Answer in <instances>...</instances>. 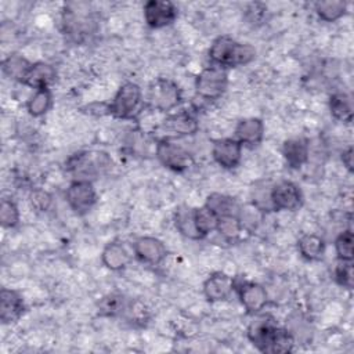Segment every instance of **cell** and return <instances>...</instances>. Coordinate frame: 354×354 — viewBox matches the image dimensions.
I'll return each instance as SVG.
<instances>
[{
    "label": "cell",
    "instance_id": "obj_8",
    "mask_svg": "<svg viewBox=\"0 0 354 354\" xmlns=\"http://www.w3.org/2000/svg\"><path fill=\"white\" fill-rule=\"evenodd\" d=\"M65 199L69 207L77 216H84L90 213L97 203V191L93 181L72 180L66 188Z\"/></svg>",
    "mask_w": 354,
    "mask_h": 354
},
{
    "label": "cell",
    "instance_id": "obj_36",
    "mask_svg": "<svg viewBox=\"0 0 354 354\" xmlns=\"http://www.w3.org/2000/svg\"><path fill=\"white\" fill-rule=\"evenodd\" d=\"M245 19L252 26L263 25L267 19V6L263 3H250L245 8Z\"/></svg>",
    "mask_w": 354,
    "mask_h": 354
},
{
    "label": "cell",
    "instance_id": "obj_34",
    "mask_svg": "<svg viewBox=\"0 0 354 354\" xmlns=\"http://www.w3.org/2000/svg\"><path fill=\"white\" fill-rule=\"evenodd\" d=\"M0 223L4 228H14L19 223V209L12 199L3 198L0 202Z\"/></svg>",
    "mask_w": 354,
    "mask_h": 354
},
{
    "label": "cell",
    "instance_id": "obj_29",
    "mask_svg": "<svg viewBox=\"0 0 354 354\" xmlns=\"http://www.w3.org/2000/svg\"><path fill=\"white\" fill-rule=\"evenodd\" d=\"M53 105V94L51 90L47 88H39L35 90L33 94L26 101V111L33 118H41L44 116Z\"/></svg>",
    "mask_w": 354,
    "mask_h": 354
},
{
    "label": "cell",
    "instance_id": "obj_6",
    "mask_svg": "<svg viewBox=\"0 0 354 354\" xmlns=\"http://www.w3.org/2000/svg\"><path fill=\"white\" fill-rule=\"evenodd\" d=\"M155 158L163 167L176 173H183L194 165V156L191 152L166 137L156 140Z\"/></svg>",
    "mask_w": 354,
    "mask_h": 354
},
{
    "label": "cell",
    "instance_id": "obj_7",
    "mask_svg": "<svg viewBox=\"0 0 354 354\" xmlns=\"http://www.w3.org/2000/svg\"><path fill=\"white\" fill-rule=\"evenodd\" d=\"M183 100L178 84L167 77L155 79L148 87V104L158 112H170Z\"/></svg>",
    "mask_w": 354,
    "mask_h": 354
},
{
    "label": "cell",
    "instance_id": "obj_21",
    "mask_svg": "<svg viewBox=\"0 0 354 354\" xmlns=\"http://www.w3.org/2000/svg\"><path fill=\"white\" fill-rule=\"evenodd\" d=\"M329 111L333 119L342 123H351L354 113L353 97L344 91L333 93L329 97Z\"/></svg>",
    "mask_w": 354,
    "mask_h": 354
},
{
    "label": "cell",
    "instance_id": "obj_2",
    "mask_svg": "<svg viewBox=\"0 0 354 354\" xmlns=\"http://www.w3.org/2000/svg\"><path fill=\"white\" fill-rule=\"evenodd\" d=\"M207 54L212 65L230 69L250 64L256 58V48L231 36L223 35L212 41Z\"/></svg>",
    "mask_w": 354,
    "mask_h": 354
},
{
    "label": "cell",
    "instance_id": "obj_22",
    "mask_svg": "<svg viewBox=\"0 0 354 354\" xmlns=\"http://www.w3.org/2000/svg\"><path fill=\"white\" fill-rule=\"evenodd\" d=\"M325 241L317 234H304L297 241V250L307 261H318L325 254Z\"/></svg>",
    "mask_w": 354,
    "mask_h": 354
},
{
    "label": "cell",
    "instance_id": "obj_38",
    "mask_svg": "<svg viewBox=\"0 0 354 354\" xmlns=\"http://www.w3.org/2000/svg\"><path fill=\"white\" fill-rule=\"evenodd\" d=\"M53 198L51 195L44 189H35L30 194V205L37 212H46L51 206Z\"/></svg>",
    "mask_w": 354,
    "mask_h": 354
},
{
    "label": "cell",
    "instance_id": "obj_5",
    "mask_svg": "<svg viewBox=\"0 0 354 354\" xmlns=\"http://www.w3.org/2000/svg\"><path fill=\"white\" fill-rule=\"evenodd\" d=\"M228 87L227 69L209 65L203 68L195 77V93L203 101L218 100Z\"/></svg>",
    "mask_w": 354,
    "mask_h": 354
},
{
    "label": "cell",
    "instance_id": "obj_11",
    "mask_svg": "<svg viewBox=\"0 0 354 354\" xmlns=\"http://www.w3.org/2000/svg\"><path fill=\"white\" fill-rule=\"evenodd\" d=\"M144 21L152 29H162L170 26L178 15L174 3L169 0H149L142 7Z\"/></svg>",
    "mask_w": 354,
    "mask_h": 354
},
{
    "label": "cell",
    "instance_id": "obj_35",
    "mask_svg": "<svg viewBox=\"0 0 354 354\" xmlns=\"http://www.w3.org/2000/svg\"><path fill=\"white\" fill-rule=\"evenodd\" d=\"M333 278L336 283L346 289H353V261L337 260L333 268Z\"/></svg>",
    "mask_w": 354,
    "mask_h": 354
},
{
    "label": "cell",
    "instance_id": "obj_39",
    "mask_svg": "<svg viewBox=\"0 0 354 354\" xmlns=\"http://www.w3.org/2000/svg\"><path fill=\"white\" fill-rule=\"evenodd\" d=\"M353 147H347L346 149H343V152H342V162H343V166L350 171V173H353V170H354V160H353Z\"/></svg>",
    "mask_w": 354,
    "mask_h": 354
},
{
    "label": "cell",
    "instance_id": "obj_4",
    "mask_svg": "<svg viewBox=\"0 0 354 354\" xmlns=\"http://www.w3.org/2000/svg\"><path fill=\"white\" fill-rule=\"evenodd\" d=\"M144 106L142 90L134 82L123 83L115 93L111 102H108L109 115L122 120L136 119Z\"/></svg>",
    "mask_w": 354,
    "mask_h": 354
},
{
    "label": "cell",
    "instance_id": "obj_16",
    "mask_svg": "<svg viewBox=\"0 0 354 354\" xmlns=\"http://www.w3.org/2000/svg\"><path fill=\"white\" fill-rule=\"evenodd\" d=\"M25 313V301L18 290L3 288L0 290V321L4 325L17 322Z\"/></svg>",
    "mask_w": 354,
    "mask_h": 354
},
{
    "label": "cell",
    "instance_id": "obj_20",
    "mask_svg": "<svg viewBox=\"0 0 354 354\" xmlns=\"http://www.w3.org/2000/svg\"><path fill=\"white\" fill-rule=\"evenodd\" d=\"M131 260V256L126 246L119 241L108 242L101 252L102 264L111 271L124 270Z\"/></svg>",
    "mask_w": 354,
    "mask_h": 354
},
{
    "label": "cell",
    "instance_id": "obj_23",
    "mask_svg": "<svg viewBox=\"0 0 354 354\" xmlns=\"http://www.w3.org/2000/svg\"><path fill=\"white\" fill-rule=\"evenodd\" d=\"M205 205L207 207H210L218 217L223 216H236L239 214V209L241 205L238 203V201L230 195L225 194H218V192H213L206 198Z\"/></svg>",
    "mask_w": 354,
    "mask_h": 354
},
{
    "label": "cell",
    "instance_id": "obj_1",
    "mask_svg": "<svg viewBox=\"0 0 354 354\" xmlns=\"http://www.w3.org/2000/svg\"><path fill=\"white\" fill-rule=\"evenodd\" d=\"M246 336L259 351L267 354L292 353L295 347L293 335L268 314H256L246 329Z\"/></svg>",
    "mask_w": 354,
    "mask_h": 354
},
{
    "label": "cell",
    "instance_id": "obj_26",
    "mask_svg": "<svg viewBox=\"0 0 354 354\" xmlns=\"http://www.w3.org/2000/svg\"><path fill=\"white\" fill-rule=\"evenodd\" d=\"M314 11L321 21L336 22L347 12V3L343 0H321L314 3Z\"/></svg>",
    "mask_w": 354,
    "mask_h": 354
},
{
    "label": "cell",
    "instance_id": "obj_30",
    "mask_svg": "<svg viewBox=\"0 0 354 354\" xmlns=\"http://www.w3.org/2000/svg\"><path fill=\"white\" fill-rule=\"evenodd\" d=\"M264 214L259 207H256L253 203H248L245 206H241L239 209V214L238 218L242 224L243 231L248 232H253L257 230V227L261 224Z\"/></svg>",
    "mask_w": 354,
    "mask_h": 354
},
{
    "label": "cell",
    "instance_id": "obj_18",
    "mask_svg": "<svg viewBox=\"0 0 354 354\" xmlns=\"http://www.w3.org/2000/svg\"><path fill=\"white\" fill-rule=\"evenodd\" d=\"M57 79V71L51 64L39 61L33 62L29 72L26 73L22 84L39 90V88H50V86L55 82Z\"/></svg>",
    "mask_w": 354,
    "mask_h": 354
},
{
    "label": "cell",
    "instance_id": "obj_14",
    "mask_svg": "<svg viewBox=\"0 0 354 354\" xmlns=\"http://www.w3.org/2000/svg\"><path fill=\"white\" fill-rule=\"evenodd\" d=\"M136 259L148 266H159L167 256V248L155 236H140L133 242Z\"/></svg>",
    "mask_w": 354,
    "mask_h": 354
},
{
    "label": "cell",
    "instance_id": "obj_9",
    "mask_svg": "<svg viewBox=\"0 0 354 354\" xmlns=\"http://www.w3.org/2000/svg\"><path fill=\"white\" fill-rule=\"evenodd\" d=\"M300 187L290 180H281L271 185V203L274 212H295L303 205Z\"/></svg>",
    "mask_w": 354,
    "mask_h": 354
},
{
    "label": "cell",
    "instance_id": "obj_24",
    "mask_svg": "<svg viewBox=\"0 0 354 354\" xmlns=\"http://www.w3.org/2000/svg\"><path fill=\"white\" fill-rule=\"evenodd\" d=\"M174 225L183 236H185L188 239H194V241L201 239V236L196 231V227H195L194 207H189L187 205L178 206L174 212Z\"/></svg>",
    "mask_w": 354,
    "mask_h": 354
},
{
    "label": "cell",
    "instance_id": "obj_17",
    "mask_svg": "<svg viewBox=\"0 0 354 354\" xmlns=\"http://www.w3.org/2000/svg\"><path fill=\"white\" fill-rule=\"evenodd\" d=\"M266 133L264 122L260 118H243L241 119L234 129V138L238 140L242 145L254 147L263 141Z\"/></svg>",
    "mask_w": 354,
    "mask_h": 354
},
{
    "label": "cell",
    "instance_id": "obj_15",
    "mask_svg": "<svg viewBox=\"0 0 354 354\" xmlns=\"http://www.w3.org/2000/svg\"><path fill=\"white\" fill-rule=\"evenodd\" d=\"M234 283H235V279L232 277H230L225 272L216 271L205 279L202 285L203 296L206 297V300L212 303L224 301L230 299V296L232 295Z\"/></svg>",
    "mask_w": 354,
    "mask_h": 354
},
{
    "label": "cell",
    "instance_id": "obj_10",
    "mask_svg": "<svg viewBox=\"0 0 354 354\" xmlns=\"http://www.w3.org/2000/svg\"><path fill=\"white\" fill-rule=\"evenodd\" d=\"M234 292L248 314H259L268 303V293L261 283L253 281H236L234 283Z\"/></svg>",
    "mask_w": 354,
    "mask_h": 354
},
{
    "label": "cell",
    "instance_id": "obj_13",
    "mask_svg": "<svg viewBox=\"0 0 354 354\" xmlns=\"http://www.w3.org/2000/svg\"><path fill=\"white\" fill-rule=\"evenodd\" d=\"M243 145L234 137L218 138L213 141L212 158L213 160L225 170H232L239 166L242 160Z\"/></svg>",
    "mask_w": 354,
    "mask_h": 354
},
{
    "label": "cell",
    "instance_id": "obj_33",
    "mask_svg": "<svg viewBox=\"0 0 354 354\" xmlns=\"http://www.w3.org/2000/svg\"><path fill=\"white\" fill-rule=\"evenodd\" d=\"M335 252L337 260L353 261L354 257V235L353 231L344 230L335 239Z\"/></svg>",
    "mask_w": 354,
    "mask_h": 354
},
{
    "label": "cell",
    "instance_id": "obj_37",
    "mask_svg": "<svg viewBox=\"0 0 354 354\" xmlns=\"http://www.w3.org/2000/svg\"><path fill=\"white\" fill-rule=\"evenodd\" d=\"M123 315L129 321H131L134 324H144L148 319V317H149L147 307L141 301H138V300H134V301L129 300L127 307H126Z\"/></svg>",
    "mask_w": 354,
    "mask_h": 354
},
{
    "label": "cell",
    "instance_id": "obj_19",
    "mask_svg": "<svg viewBox=\"0 0 354 354\" xmlns=\"http://www.w3.org/2000/svg\"><path fill=\"white\" fill-rule=\"evenodd\" d=\"M282 156L290 169H300L308 162L310 147L304 138H289L282 144Z\"/></svg>",
    "mask_w": 354,
    "mask_h": 354
},
{
    "label": "cell",
    "instance_id": "obj_3",
    "mask_svg": "<svg viewBox=\"0 0 354 354\" xmlns=\"http://www.w3.org/2000/svg\"><path fill=\"white\" fill-rule=\"evenodd\" d=\"M111 166V158L102 151H79L65 160V171L73 180H88L100 177Z\"/></svg>",
    "mask_w": 354,
    "mask_h": 354
},
{
    "label": "cell",
    "instance_id": "obj_25",
    "mask_svg": "<svg viewBox=\"0 0 354 354\" xmlns=\"http://www.w3.org/2000/svg\"><path fill=\"white\" fill-rule=\"evenodd\" d=\"M32 66V62L28 61L24 55L18 53H12L8 57H6L1 62V69L6 76H8L12 80H17L19 83L24 82L26 73L29 72Z\"/></svg>",
    "mask_w": 354,
    "mask_h": 354
},
{
    "label": "cell",
    "instance_id": "obj_32",
    "mask_svg": "<svg viewBox=\"0 0 354 354\" xmlns=\"http://www.w3.org/2000/svg\"><path fill=\"white\" fill-rule=\"evenodd\" d=\"M271 185L270 183H257L253 185L250 198L252 202L256 207H259L263 213H270L274 212L272 203H271Z\"/></svg>",
    "mask_w": 354,
    "mask_h": 354
},
{
    "label": "cell",
    "instance_id": "obj_31",
    "mask_svg": "<svg viewBox=\"0 0 354 354\" xmlns=\"http://www.w3.org/2000/svg\"><path fill=\"white\" fill-rule=\"evenodd\" d=\"M225 241L235 242L241 238L243 228L236 216H223L218 218L217 230H216Z\"/></svg>",
    "mask_w": 354,
    "mask_h": 354
},
{
    "label": "cell",
    "instance_id": "obj_27",
    "mask_svg": "<svg viewBox=\"0 0 354 354\" xmlns=\"http://www.w3.org/2000/svg\"><path fill=\"white\" fill-rule=\"evenodd\" d=\"M218 216L206 205L194 207V220H195V227L196 231L201 236V239L206 238L209 234L217 230L218 224Z\"/></svg>",
    "mask_w": 354,
    "mask_h": 354
},
{
    "label": "cell",
    "instance_id": "obj_12",
    "mask_svg": "<svg viewBox=\"0 0 354 354\" xmlns=\"http://www.w3.org/2000/svg\"><path fill=\"white\" fill-rule=\"evenodd\" d=\"M156 130L166 133V138H171V136H194L199 130V122L191 111H178L167 115L156 126Z\"/></svg>",
    "mask_w": 354,
    "mask_h": 354
},
{
    "label": "cell",
    "instance_id": "obj_28",
    "mask_svg": "<svg viewBox=\"0 0 354 354\" xmlns=\"http://www.w3.org/2000/svg\"><path fill=\"white\" fill-rule=\"evenodd\" d=\"M129 300L122 295V293H108L102 299H100L97 308L98 314L101 317H122L126 307H127Z\"/></svg>",
    "mask_w": 354,
    "mask_h": 354
}]
</instances>
